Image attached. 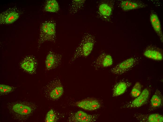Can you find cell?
<instances>
[{
  "label": "cell",
  "mask_w": 163,
  "mask_h": 122,
  "mask_svg": "<svg viewBox=\"0 0 163 122\" xmlns=\"http://www.w3.org/2000/svg\"><path fill=\"white\" fill-rule=\"evenodd\" d=\"M95 42V38L93 35L88 33H85L75 49L69 64H72L80 57L88 56L93 50Z\"/></svg>",
  "instance_id": "obj_1"
},
{
  "label": "cell",
  "mask_w": 163,
  "mask_h": 122,
  "mask_svg": "<svg viewBox=\"0 0 163 122\" xmlns=\"http://www.w3.org/2000/svg\"><path fill=\"white\" fill-rule=\"evenodd\" d=\"M76 104L79 107L89 111L98 110L101 106V102L94 98H89L80 101L76 102Z\"/></svg>",
  "instance_id": "obj_7"
},
{
  "label": "cell",
  "mask_w": 163,
  "mask_h": 122,
  "mask_svg": "<svg viewBox=\"0 0 163 122\" xmlns=\"http://www.w3.org/2000/svg\"><path fill=\"white\" fill-rule=\"evenodd\" d=\"M139 59L131 57L117 64L110 70L112 73L117 75L123 74L130 70L138 63Z\"/></svg>",
  "instance_id": "obj_5"
},
{
  "label": "cell",
  "mask_w": 163,
  "mask_h": 122,
  "mask_svg": "<svg viewBox=\"0 0 163 122\" xmlns=\"http://www.w3.org/2000/svg\"><path fill=\"white\" fill-rule=\"evenodd\" d=\"M163 97L161 92L157 89L152 97L147 111L149 112L161 108L163 106Z\"/></svg>",
  "instance_id": "obj_10"
},
{
  "label": "cell",
  "mask_w": 163,
  "mask_h": 122,
  "mask_svg": "<svg viewBox=\"0 0 163 122\" xmlns=\"http://www.w3.org/2000/svg\"><path fill=\"white\" fill-rule=\"evenodd\" d=\"M133 117L136 120L141 122H162L163 116L159 113L145 114L135 112L133 114Z\"/></svg>",
  "instance_id": "obj_8"
},
{
  "label": "cell",
  "mask_w": 163,
  "mask_h": 122,
  "mask_svg": "<svg viewBox=\"0 0 163 122\" xmlns=\"http://www.w3.org/2000/svg\"><path fill=\"white\" fill-rule=\"evenodd\" d=\"M37 65L36 59L32 56L26 57L22 62L21 67L26 71L31 72L34 71Z\"/></svg>",
  "instance_id": "obj_16"
},
{
  "label": "cell",
  "mask_w": 163,
  "mask_h": 122,
  "mask_svg": "<svg viewBox=\"0 0 163 122\" xmlns=\"http://www.w3.org/2000/svg\"><path fill=\"white\" fill-rule=\"evenodd\" d=\"M99 116L98 114H88L82 111H79L73 115V121L79 122H94L96 121Z\"/></svg>",
  "instance_id": "obj_12"
},
{
  "label": "cell",
  "mask_w": 163,
  "mask_h": 122,
  "mask_svg": "<svg viewBox=\"0 0 163 122\" xmlns=\"http://www.w3.org/2000/svg\"><path fill=\"white\" fill-rule=\"evenodd\" d=\"M143 54L145 57L153 60L160 61L163 59L162 50L154 46H149L147 47Z\"/></svg>",
  "instance_id": "obj_11"
},
{
  "label": "cell",
  "mask_w": 163,
  "mask_h": 122,
  "mask_svg": "<svg viewBox=\"0 0 163 122\" xmlns=\"http://www.w3.org/2000/svg\"><path fill=\"white\" fill-rule=\"evenodd\" d=\"M112 56L105 53L100 54L92 63L96 69L107 68L111 66L113 63Z\"/></svg>",
  "instance_id": "obj_9"
},
{
  "label": "cell",
  "mask_w": 163,
  "mask_h": 122,
  "mask_svg": "<svg viewBox=\"0 0 163 122\" xmlns=\"http://www.w3.org/2000/svg\"><path fill=\"white\" fill-rule=\"evenodd\" d=\"M12 87L9 85L3 84H0V91L2 93H7L10 92L12 90Z\"/></svg>",
  "instance_id": "obj_24"
},
{
  "label": "cell",
  "mask_w": 163,
  "mask_h": 122,
  "mask_svg": "<svg viewBox=\"0 0 163 122\" xmlns=\"http://www.w3.org/2000/svg\"><path fill=\"white\" fill-rule=\"evenodd\" d=\"M62 55L59 53L50 51L47 54L45 61L46 69L50 70L56 69L61 64Z\"/></svg>",
  "instance_id": "obj_6"
},
{
  "label": "cell",
  "mask_w": 163,
  "mask_h": 122,
  "mask_svg": "<svg viewBox=\"0 0 163 122\" xmlns=\"http://www.w3.org/2000/svg\"><path fill=\"white\" fill-rule=\"evenodd\" d=\"M112 10L111 6L106 3L101 4L99 7V10L100 13L105 17L110 16L112 14Z\"/></svg>",
  "instance_id": "obj_21"
},
{
  "label": "cell",
  "mask_w": 163,
  "mask_h": 122,
  "mask_svg": "<svg viewBox=\"0 0 163 122\" xmlns=\"http://www.w3.org/2000/svg\"><path fill=\"white\" fill-rule=\"evenodd\" d=\"M150 89L149 87L145 88L138 96L132 101L123 103L121 108H139L148 102L150 97Z\"/></svg>",
  "instance_id": "obj_4"
},
{
  "label": "cell",
  "mask_w": 163,
  "mask_h": 122,
  "mask_svg": "<svg viewBox=\"0 0 163 122\" xmlns=\"http://www.w3.org/2000/svg\"><path fill=\"white\" fill-rule=\"evenodd\" d=\"M85 0H72L69 7V14L73 15L80 10L83 7Z\"/></svg>",
  "instance_id": "obj_19"
},
{
  "label": "cell",
  "mask_w": 163,
  "mask_h": 122,
  "mask_svg": "<svg viewBox=\"0 0 163 122\" xmlns=\"http://www.w3.org/2000/svg\"><path fill=\"white\" fill-rule=\"evenodd\" d=\"M150 20L152 25L162 42H163V35L159 18L155 13L152 12L150 15Z\"/></svg>",
  "instance_id": "obj_17"
},
{
  "label": "cell",
  "mask_w": 163,
  "mask_h": 122,
  "mask_svg": "<svg viewBox=\"0 0 163 122\" xmlns=\"http://www.w3.org/2000/svg\"><path fill=\"white\" fill-rule=\"evenodd\" d=\"M19 14L15 11H11L5 12L0 15V23L6 24L12 23L19 18Z\"/></svg>",
  "instance_id": "obj_15"
},
{
  "label": "cell",
  "mask_w": 163,
  "mask_h": 122,
  "mask_svg": "<svg viewBox=\"0 0 163 122\" xmlns=\"http://www.w3.org/2000/svg\"><path fill=\"white\" fill-rule=\"evenodd\" d=\"M56 114L52 109H51L47 113L45 118V122H53L56 120Z\"/></svg>",
  "instance_id": "obj_23"
},
{
  "label": "cell",
  "mask_w": 163,
  "mask_h": 122,
  "mask_svg": "<svg viewBox=\"0 0 163 122\" xmlns=\"http://www.w3.org/2000/svg\"><path fill=\"white\" fill-rule=\"evenodd\" d=\"M131 84V83L128 81H121L117 83L113 89L112 96L116 97L122 94Z\"/></svg>",
  "instance_id": "obj_14"
},
{
  "label": "cell",
  "mask_w": 163,
  "mask_h": 122,
  "mask_svg": "<svg viewBox=\"0 0 163 122\" xmlns=\"http://www.w3.org/2000/svg\"><path fill=\"white\" fill-rule=\"evenodd\" d=\"M15 113L22 115H26L30 114L32 109L29 106L24 104L18 103L14 105L12 108Z\"/></svg>",
  "instance_id": "obj_18"
},
{
  "label": "cell",
  "mask_w": 163,
  "mask_h": 122,
  "mask_svg": "<svg viewBox=\"0 0 163 122\" xmlns=\"http://www.w3.org/2000/svg\"><path fill=\"white\" fill-rule=\"evenodd\" d=\"M38 39V49L45 41L54 43L56 41V25L52 21H46L41 25Z\"/></svg>",
  "instance_id": "obj_2"
},
{
  "label": "cell",
  "mask_w": 163,
  "mask_h": 122,
  "mask_svg": "<svg viewBox=\"0 0 163 122\" xmlns=\"http://www.w3.org/2000/svg\"><path fill=\"white\" fill-rule=\"evenodd\" d=\"M44 89L46 95L53 100L59 98L64 92L63 85L58 78H55L50 81L44 87Z\"/></svg>",
  "instance_id": "obj_3"
},
{
  "label": "cell",
  "mask_w": 163,
  "mask_h": 122,
  "mask_svg": "<svg viewBox=\"0 0 163 122\" xmlns=\"http://www.w3.org/2000/svg\"><path fill=\"white\" fill-rule=\"evenodd\" d=\"M141 85L139 82H136L130 92L131 96L136 98L138 96L141 92Z\"/></svg>",
  "instance_id": "obj_22"
},
{
  "label": "cell",
  "mask_w": 163,
  "mask_h": 122,
  "mask_svg": "<svg viewBox=\"0 0 163 122\" xmlns=\"http://www.w3.org/2000/svg\"><path fill=\"white\" fill-rule=\"evenodd\" d=\"M44 10L50 12H57L60 8L58 2L56 0H49L47 1L44 7Z\"/></svg>",
  "instance_id": "obj_20"
},
{
  "label": "cell",
  "mask_w": 163,
  "mask_h": 122,
  "mask_svg": "<svg viewBox=\"0 0 163 122\" xmlns=\"http://www.w3.org/2000/svg\"><path fill=\"white\" fill-rule=\"evenodd\" d=\"M121 8L124 11H128L144 8L146 5L141 1L124 0L120 3Z\"/></svg>",
  "instance_id": "obj_13"
}]
</instances>
